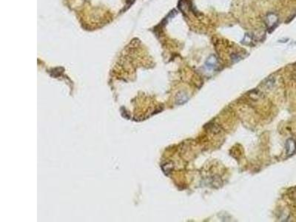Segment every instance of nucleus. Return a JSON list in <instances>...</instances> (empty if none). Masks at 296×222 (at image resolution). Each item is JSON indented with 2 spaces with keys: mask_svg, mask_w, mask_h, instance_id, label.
<instances>
[{
  "mask_svg": "<svg viewBox=\"0 0 296 222\" xmlns=\"http://www.w3.org/2000/svg\"><path fill=\"white\" fill-rule=\"evenodd\" d=\"M278 17L274 13H268L267 16H266L265 22L269 30H272L273 28H275L278 23Z\"/></svg>",
  "mask_w": 296,
  "mask_h": 222,
  "instance_id": "1",
  "label": "nucleus"
},
{
  "mask_svg": "<svg viewBox=\"0 0 296 222\" xmlns=\"http://www.w3.org/2000/svg\"><path fill=\"white\" fill-rule=\"evenodd\" d=\"M218 65V60L214 55L210 56L206 62V67L208 69H214Z\"/></svg>",
  "mask_w": 296,
  "mask_h": 222,
  "instance_id": "2",
  "label": "nucleus"
},
{
  "mask_svg": "<svg viewBox=\"0 0 296 222\" xmlns=\"http://www.w3.org/2000/svg\"><path fill=\"white\" fill-rule=\"evenodd\" d=\"M286 147H287V154L292 155L295 150V143L293 140H292V139H289V140L287 141Z\"/></svg>",
  "mask_w": 296,
  "mask_h": 222,
  "instance_id": "3",
  "label": "nucleus"
},
{
  "mask_svg": "<svg viewBox=\"0 0 296 222\" xmlns=\"http://www.w3.org/2000/svg\"><path fill=\"white\" fill-rule=\"evenodd\" d=\"M252 41H253V37L251 36V35L246 34V36H245L244 38L243 41H242V43L244 44V45H250V44L253 42Z\"/></svg>",
  "mask_w": 296,
  "mask_h": 222,
  "instance_id": "4",
  "label": "nucleus"
},
{
  "mask_svg": "<svg viewBox=\"0 0 296 222\" xmlns=\"http://www.w3.org/2000/svg\"><path fill=\"white\" fill-rule=\"evenodd\" d=\"M128 1H130V0H128ZM132 1H133V0H132Z\"/></svg>",
  "mask_w": 296,
  "mask_h": 222,
  "instance_id": "5",
  "label": "nucleus"
}]
</instances>
